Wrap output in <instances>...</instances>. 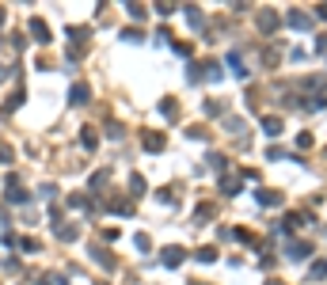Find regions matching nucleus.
<instances>
[{
    "mask_svg": "<svg viewBox=\"0 0 327 285\" xmlns=\"http://www.w3.org/2000/svg\"><path fill=\"white\" fill-rule=\"evenodd\" d=\"M187 19H190V27H202L206 19H202V12L198 8H187Z\"/></svg>",
    "mask_w": 327,
    "mask_h": 285,
    "instance_id": "nucleus-23",
    "label": "nucleus"
},
{
    "mask_svg": "<svg viewBox=\"0 0 327 285\" xmlns=\"http://www.w3.org/2000/svg\"><path fill=\"white\" fill-rule=\"evenodd\" d=\"M88 99H92V91H88V84H72V87H69V103H72V107L88 103Z\"/></svg>",
    "mask_w": 327,
    "mask_h": 285,
    "instance_id": "nucleus-4",
    "label": "nucleus"
},
{
    "mask_svg": "<svg viewBox=\"0 0 327 285\" xmlns=\"http://www.w3.org/2000/svg\"><path fill=\"white\" fill-rule=\"evenodd\" d=\"M19 247H23L27 255H35V251H42V247H38V240H35V236H23V240H19Z\"/></svg>",
    "mask_w": 327,
    "mask_h": 285,
    "instance_id": "nucleus-15",
    "label": "nucleus"
},
{
    "mask_svg": "<svg viewBox=\"0 0 327 285\" xmlns=\"http://www.w3.org/2000/svg\"><path fill=\"white\" fill-rule=\"evenodd\" d=\"M107 179H111V171H95L88 186H92V190H103V182H107Z\"/></svg>",
    "mask_w": 327,
    "mask_h": 285,
    "instance_id": "nucleus-17",
    "label": "nucleus"
},
{
    "mask_svg": "<svg viewBox=\"0 0 327 285\" xmlns=\"http://www.w3.org/2000/svg\"><path fill=\"white\" fill-rule=\"evenodd\" d=\"M316 16H319V19H327V8H316Z\"/></svg>",
    "mask_w": 327,
    "mask_h": 285,
    "instance_id": "nucleus-27",
    "label": "nucleus"
},
{
    "mask_svg": "<svg viewBox=\"0 0 327 285\" xmlns=\"http://www.w3.org/2000/svg\"><path fill=\"white\" fill-rule=\"evenodd\" d=\"M308 255H312V243L308 240H289V243H285V259L301 262V259H308Z\"/></svg>",
    "mask_w": 327,
    "mask_h": 285,
    "instance_id": "nucleus-1",
    "label": "nucleus"
},
{
    "mask_svg": "<svg viewBox=\"0 0 327 285\" xmlns=\"http://www.w3.org/2000/svg\"><path fill=\"white\" fill-rule=\"evenodd\" d=\"M213 259H217L213 247H202V251H198V262H213Z\"/></svg>",
    "mask_w": 327,
    "mask_h": 285,
    "instance_id": "nucleus-25",
    "label": "nucleus"
},
{
    "mask_svg": "<svg viewBox=\"0 0 327 285\" xmlns=\"http://www.w3.org/2000/svg\"><path fill=\"white\" fill-rule=\"evenodd\" d=\"M240 190H243V182L236 179V175H224L221 179V194H240Z\"/></svg>",
    "mask_w": 327,
    "mask_h": 285,
    "instance_id": "nucleus-8",
    "label": "nucleus"
},
{
    "mask_svg": "<svg viewBox=\"0 0 327 285\" xmlns=\"http://www.w3.org/2000/svg\"><path fill=\"white\" fill-rule=\"evenodd\" d=\"M80 141H84V148L92 152V148L99 145V133H95V130H84V133H80Z\"/></svg>",
    "mask_w": 327,
    "mask_h": 285,
    "instance_id": "nucleus-12",
    "label": "nucleus"
},
{
    "mask_svg": "<svg viewBox=\"0 0 327 285\" xmlns=\"http://www.w3.org/2000/svg\"><path fill=\"white\" fill-rule=\"evenodd\" d=\"M259 27H263L267 35H274V27H278V16H274V12H263V16H259Z\"/></svg>",
    "mask_w": 327,
    "mask_h": 285,
    "instance_id": "nucleus-10",
    "label": "nucleus"
},
{
    "mask_svg": "<svg viewBox=\"0 0 327 285\" xmlns=\"http://www.w3.org/2000/svg\"><path fill=\"white\" fill-rule=\"evenodd\" d=\"M129 190H133V194H145V179H141V175H133V179H129Z\"/></svg>",
    "mask_w": 327,
    "mask_h": 285,
    "instance_id": "nucleus-24",
    "label": "nucleus"
},
{
    "mask_svg": "<svg viewBox=\"0 0 327 285\" xmlns=\"http://www.w3.org/2000/svg\"><path fill=\"white\" fill-rule=\"evenodd\" d=\"M289 27H297V31H308V27H312V16H304V12H289Z\"/></svg>",
    "mask_w": 327,
    "mask_h": 285,
    "instance_id": "nucleus-9",
    "label": "nucleus"
},
{
    "mask_svg": "<svg viewBox=\"0 0 327 285\" xmlns=\"http://www.w3.org/2000/svg\"><path fill=\"white\" fill-rule=\"evenodd\" d=\"M57 236H61V240H76L80 228H76V225H61V228H57Z\"/></svg>",
    "mask_w": 327,
    "mask_h": 285,
    "instance_id": "nucleus-19",
    "label": "nucleus"
},
{
    "mask_svg": "<svg viewBox=\"0 0 327 285\" xmlns=\"http://www.w3.org/2000/svg\"><path fill=\"white\" fill-rule=\"evenodd\" d=\"M88 35H92L88 27H69V38H72V42H88Z\"/></svg>",
    "mask_w": 327,
    "mask_h": 285,
    "instance_id": "nucleus-13",
    "label": "nucleus"
},
{
    "mask_svg": "<svg viewBox=\"0 0 327 285\" xmlns=\"http://www.w3.org/2000/svg\"><path fill=\"white\" fill-rule=\"evenodd\" d=\"M19 103H23V84H19V91L12 95L8 103H4V114H12V111H16V107H19Z\"/></svg>",
    "mask_w": 327,
    "mask_h": 285,
    "instance_id": "nucleus-14",
    "label": "nucleus"
},
{
    "mask_svg": "<svg viewBox=\"0 0 327 285\" xmlns=\"http://www.w3.org/2000/svg\"><path fill=\"white\" fill-rule=\"evenodd\" d=\"M31 35H35V42H50V27H46V19H42V16L31 19Z\"/></svg>",
    "mask_w": 327,
    "mask_h": 285,
    "instance_id": "nucleus-3",
    "label": "nucleus"
},
{
    "mask_svg": "<svg viewBox=\"0 0 327 285\" xmlns=\"http://www.w3.org/2000/svg\"><path fill=\"white\" fill-rule=\"evenodd\" d=\"M224 130H228V133H240V130H243V118H224Z\"/></svg>",
    "mask_w": 327,
    "mask_h": 285,
    "instance_id": "nucleus-22",
    "label": "nucleus"
},
{
    "mask_svg": "<svg viewBox=\"0 0 327 285\" xmlns=\"http://www.w3.org/2000/svg\"><path fill=\"white\" fill-rule=\"evenodd\" d=\"M141 145H145L148 152H164V133H145V137H141Z\"/></svg>",
    "mask_w": 327,
    "mask_h": 285,
    "instance_id": "nucleus-6",
    "label": "nucleus"
},
{
    "mask_svg": "<svg viewBox=\"0 0 327 285\" xmlns=\"http://www.w3.org/2000/svg\"><path fill=\"white\" fill-rule=\"evenodd\" d=\"M263 133H267V137H278V133H282V118H263Z\"/></svg>",
    "mask_w": 327,
    "mask_h": 285,
    "instance_id": "nucleus-11",
    "label": "nucleus"
},
{
    "mask_svg": "<svg viewBox=\"0 0 327 285\" xmlns=\"http://www.w3.org/2000/svg\"><path fill=\"white\" fill-rule=\"evenodd\" d=\"M209 217H213V206H198L194 209V221H198V225H206Z\"/></svg>",
    "mask_w": 327,
    "mask_h": 285,
    "instance_id": "nucleus-18",
    "label": "nucleus"
},
{
    "mask_svg": "<svg viewBox=\"0 0 327 285\" xmlns=\"http://www.w3.org/2000/svg\"><path fill=\"white\" fill-rule=\"evenodd\" d=\"M209 167H213V171H224V167H228V160H224L221 152H209Z\"/></svg>",
    "mask_w": 327,
    "mask_h": 285,
    "instance_id": "nucleus-16",
    "label": "nucleus"
},
{
    "mask_svg": "<svg viewBox=\"0 0 327 285\" xmlns=\"http://www.w3.org/2000/svg\"><path fill=\"white\" fill-rule=\"evenodd\" d=\"M327 277V259L323 262H316V266H312V281H323Z\"/></svg>",
    "mask_w": 327,
    "mask_h": 285,
    "instance_id": "nucleus-20",
    "label": "nucleus"
},
{
    "mask_svg": "<svg viewBox=\"0 0 327 285\" xmlns=\"http://www.w3.org/2000/svg\"><path fill=\"white\" fill-rule=\"evenodd\" d=\"M92 259H95V262H103V266H111V255H107L103 247H92Z\"/></svg>",
    "mask_w": 327,
    "mask_h": 285,
    "instance_id": "nucleus-21",
    "label": "nucleus"
},
{
    "mask_svg": "<svg viewBox=\"0 0 327 285\" xmlns=\"http://www.w3.org/2000/svg\"><path fill=\"white\" fill-rule=\"evenodd\" d=\"M0 164H12V148L8 145H0Z\"/></svg>",
    "mask_w": 327,
    "mask_h": 285,
    "instance_id": "nucleus-26",
    "label": "nucleus"
},
{
    "mask_svg": "<svg viewBox=\"0 0 327 285\" xmlns=\"http://www.w3.org/2000/svg\"><path fill=\"white\" fill-rule=\"evenodd\" d=\"M255 202L259 206H282V194H278V190H259Z\"/></svg>",
    "mask_w": 327,
    "mask_h": 285,
    "instance_id": "nucleus-7",
    "label": "nucleus"
},
{
    "mask_svg": "<svg viewBox=\"0 0 327 285\" xmlns=\"http://www.w3.org/2000/svg\"><path fill=\"white\" fill-rule=\"evenodd\" d=\"M183 259H187V251H183V247H168V251L160 255V262H164V266H179Z\"/></svg>",
    "mask_w": 327,
    "mask_h": 285,
    "instance_id": "nucleus-5",
    "label": "nucleus"
},
{
    "mask_svg": "<svg viewBox=\"0 0 327 285\" xmlns=\"http://www.w3.org/2000/svg\"><path fill=\"white\" fill-rule=\"evenodd\" d=\"M27 198H31V194H27V190H23V182H19L16 175H12V179H8V202L16 206V202H27Z\"/></svg>",
    "mask_w": 327,
    "mask_h": 285,
    "instance_id": "nucleus-2",
    "label": "nucleus"
}]
</instances>
